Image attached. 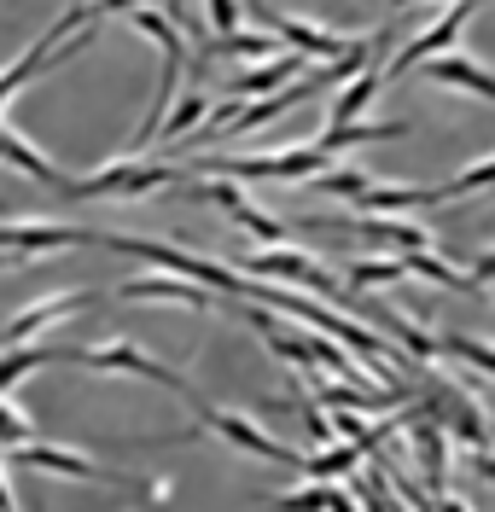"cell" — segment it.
<instances>
[{
    "label": "cell",
    "mask_w": 495,
    "mask_h": 512,
    "mask_svg": "<svg viewBox=\"0 0 495 512\" xmlns=\"http://www.w3.org/2000/svg\"><path fill=\"white\" fill-rule=\"evenodd\" d=\"M466 466H472V472L495 489V448H466Z\"/></svg>",
    "instance_id": "d590c367"
},
{
    "label": "cell",
    "mask_w": 495,
    "mask_h": 512,
    "mask_svg": "<svg viewBox=\"0 0 495 512\" xmlns=\"http://www.w3.org/2000/svg\"><path fill=\"white\" fill-rule=\"evenodd\" d=\"M123 303H181V309H216V297L210 286H198V280H181V274H140L123 286Z\"/></svg>",
    "instance_id": "4fadbf2b"
},
{
    "label": "cell",
    "mask_w": 495,
    "mask_h": 512,
    "mask_svg": "<svg viewBox=\"0 0 495 512\" xmlns=\"http://www.w3.org/2000/svg\"><path fill=\"white\" fill-rule=\"evenodd\" d=\"M210 105L216 99L210 94H181V105L164 117V134H158V146H175V140H193L198 128H204V117H210Z\"/></svg>",
    "instance_id": "4316f807"
},
{
    "label": "cell",
    "mask_w": 495,
    "mask_h": 512,
    "mask_svg": "<svg viewBox=\"0 0 495 512\" xmlns=\"http://www.w3.org/2000/svg\"><path fill=\"white\" fill-rule=\"evenodd\" d=\"M472 12H478V0H455V6H449L437 24H426L414 41H402V53H391V76H408L414 64H426V59H437V53H449V47H455V35L472 24Z\"/></svg>",
    "instance_id": "9c48e42d"
},
{
    "label": "cell",
    "mask_w": 495,
    "mask_h": 512,
    "mask_svg": "<svg viewBox=\"0 0 495 512\" xmlns=\"http://www.w3.org/2000/svg\"><path fill=\"white\" fill-rule=\"evenodd\" d=\"M396 6H414V0H396Z\"/></svg>",
    "instance_id": "b9f144b4"
},
{
    "label": "cell",
    "mask_w": 495,
    "mask_h": 512,
    "mask_svg": "<svg viewBox=\"0 0 495 512\" xmlns=\"http://www.w3.org/2000/svg\"><path fill=\"white\" fill-rule=\"evenodd\" d=\"M245 12L251 18H263V30H274L292 53H303V59H344L350 53V41L356 35H344V30H327V24H309V18H297V12H280V6H268V0H245Z\"/></svg>",
    "instance_id": "5b68a950"
},
{
    "label": "cell",
    "mask_w": 495,
    "mask_h": 512,
    "mask_svg": "<svg viewBox=\"0 0 495 512\" xmlns=\"http://www.w3.org/2000/svg\"><path fill=\"white\" fill-rule=\"evenodd\" d=\"M76 245H99V233L65 222H0V251L12 256H53V251H76Z\"/></svg>",
    "instance_id": "ba28073f"
},
{
    "label": "cell",
    "mask_w": 495,
    "mask_h": 512,
    "mask_svg": "<svg viewBox=\"0 0 495 512\" xmlns=\"http://www.w3.org/2000/svg\"><path fill=\"white\" fill-rule=\"evenodd\" d=\"M315 396H321L327 408H350V414H379V408H396V402H402V390H396V384L367 390V384H350V379H321V384H315Z\"/></svg>",
    "instance_id": "ac0fdd59"
},
{
    "label": "cell",
    "mask_w": 495,
    "mask_h": 512,
    "mask_svg": "<svg viewBox=\"0 0 495 512\" xmlns=\"http://www.w3.org/2000/svg\"><path fill=\"white\" fill-rule=\"evenodd\" d=\"M385 76H391V64H373V70H362L356 82H344V88L332 94V111H327V123H362V111L373 105V94L385 88Z\"/></svg>",
    "instance_id": "44dd1931"
},
{
    "label": "cell",
    "mask_w": 495,
    "mask_h": 512,
    "mask_svg": "<svg viewBox=\"0 0 495 512\" xmlns=\"http://www.w3.org/2000/svg\"><path fill=\"white\" fill-rule=\"evenodd\" d=\"M175 163H152V158H111L99 163L94 175L65 181V198H152V192L175 187Z\"/></svg>",
    "instance_id": "3957f363"
},
{
    "label": "cell",
    "mask_w": 495,
    "mask_h": 512,
    "mask_svg": "<svg viewBox=\"0 0 495 512\" xmlns=\"http://www.w3.org/2000/svg\"><path fill=\"white\" fill-rule=\"evenodd\" d=\"M193 414L222 437V443H233V448H245V454H257V460H274V466H286V472H303V454L297 448H286L280 437H268L257 419H245V414H233V408H210L204 396L193 402Z\"/></svg>",
    "instance_id": "8992f818"
},
{
    "label": "cell",
    "mask_w": 495,
    "mask_h": 512,
    "mask_svg": "<svg viewBox=\"0 0 495 512\" xmlns=\"http://www.w3.org/2000/svg\"><path fill=\"white\" fill-rule=\"evenodd\" d=\"M12 262H24V256H12V251H0V268H12Z\"/></svg>",
    "instance_id": "60d3db41"
},
{
    "label": "cell",
    "mask_w": 495,
    "mask_h": 512,
    "mask_svg": "<svg viewBox=\"0 0 495 512\" xmlns=\"http://www.w3.org/2000/svg\"><path fill=\"white\" fill-rule=\"evenodd\" d=\"M367 187H373V181H367L362 169H327V175L309 181V192H327V198H344V204H356Z\"/></svg>",
    "instance_id": "1f68e13d"
},
{
    "label": "cell",
    "mask_w": 495,
    "mask_h": 512,
    "mask_svg": "<svg viewBox=\"0 0 495 512\" xmlns=\"http://www.w3.org/2000/svg\"><path fill=\"white\" fill-rule=\"evenodd\" d=\"M0 512H18V501H12V489H6V478H0Z\"/></svg>",
    "instance_id": "ab89813d"
},
{
    "label": "cell",
    "mask_w": 495,
    "mask_h": 512,
    "mask_svg": "<svg viewBox=\"0 0 495 512\" xmlns=\"http://www.w3.org/2000/svg\"><path fill=\"white\" fill-rule=\"evenodd\" d=\"M443 355H461L466 367H478L484 379H495V344L472 338V332H443Z\"/></svg>",
    "instance_id": "f546056e"
},
{
    "label": "cell",
    "mask_w": 495,
    "mask_h": 512,
    "mask_svg": "<svg viewBox=\"0 0 495 512\" xmlns=\"http://www.w3.org/2000/svg\"><path fill=\"white\" fill-rule=\"evenodd\" d=\"M268 507L274 512H332V489L327 483H303V489H292V495H274Z\"/></svg>",
    "instance_id": "d6a6232c"
},
{
    "label": "cell",
    "mask_w": 495,
    "mask_h": 512,
    "mask_svg": "<svg viewBox=\"0 0 495 512\" xmlns=\"http://www.w3.org/2000/svg\"><path fill=\"white\" fill-rule=\"evenodd\" d=\"M245 274L251 280H297V286H309L315 274H321V262L309 251H297V245H268V251H257V256H245Z\"/></svg>",
    "instance_id": "9a60e30c"
},
{
    "label": "cell",
    "mask_w": 495,
    "mask_h": 512,
    "mask_svg": "<svg viewBox=\"0 0 495 512\" xmlns=\"http://www.w3.org/2000/svg\"><path fill=\"white\" fill-rule=\"evenodd\" d=\"M216 47H222V59H257V64L292 53L274 30H233V35H216Z\"/></svg>",
    "instance_id": "603a6c76"
},
{
    "label": "cell",
    "mask_w": 495,
    "mask_h": 512,
    "mask_svg": "<svg viewBox=\"0 0 495 512\" xmlns=\"http://www.w3.org/2000/svg\"><path fill=\"white\" fill-rule=\"evenodd\" d=\"M443 192V204H455V198H472V192H495V152L478 163H466L461 175H449V181H437Z\"/></svg>",
    "instance_id": "f1b7e54d"
},
{
    "label": "cell",
    "mask_w": 495,
    "mask_h": 512,
    "mask_svg": "<svg viewBox=\"0 0 495 512\" xmlns=\"http://www.w3.org/2000/svg\"><path fill=\"white\" fill-rule=\"evenodd\" d=\"M402 134H408V123H367L362 117V123H327L315 146H321L327 158H338V152H350V146H379V140H402Z\"/></svg>",
    "instance_id": "ffe728a7"
},
{
    "label": "cell",
    "mask_w": 495,
    "mask_h": 512,
    "mask_svg": "<svg viewBox=\"0 0 495 512\" xmlns=\"http://www.w3.org/2000/svg\"><path fill=\"white\" fill-rule=\"evenodd\" d=\"M99 245H111V251L123 256H140V262H152L158 274H181V280H198V286H222L233 297H245V274H233L222 262H210V256H193L181 251V245H164V239H134V233H99Z\"/></svg>",
    "instance_id": "7a4b0ae2"
},
{
    "label": "cell",
    "mask_w": 495,
    "mask_h": 512,
    "mask_svg": "<svg viewBox=\"0 0 495 512\" xmlns=\"http://www.w3.org/2000/svg\"><path fill=\"white\" fill-rule=\"evenodd\" d=\"M12 454H18V466H30V472H53V478L129 483V472H105L99 460H88V454H70V448H53V443H24V448H12Z\"/></svg>",
    "instance_id": "8fae6325"
},
{
    "label": "cell",
    "mask_w": 495,
    "mask_h": 512,
    "mask_svg": "<svg viewBox=\"0 0 495 512\" xmlns=\"http://www.w3.org/2000/svg\"><path fill=\"white\" fill-rule=\"evenodd\" d=\"M437 512H472V507H466L461 495H437Z\"/></svg>",
    "instance_id": "8d00e7d4"
},
{
    "label": "cell",
    "mask_w": 495,
    "mask_h": 512,
    "mask_svg": "<svg viewBox=\"0 0 495 512\" xmlns=\"http://www.w3.org/2000/svg\"><path fill=\"white\" fill-rule=\"evenodd\" d=\"M59 361H70V344H53V350H12V355H0V396L12 390L18 379H30V373H41V367H59Z\"/></svg>",
    "instance_id": "cb8c5ba5"
},
{
    "label": "cell",
    "mask_w": 495,
    "mask_h": 512,
    "mask_svg": "<svg viewBox=\"0 0 495 512\" xmlns=\"http://www.w3.org/2000/svg\"><path fill=\"white\" fill-rule=\"evenodd\" d=\"M88 41H94V24H88V30H82V41H76V35H65V30H59V18H53L41 41H30V47H24V53H18L12 64H0V105H6V99H12L18 88H24V82H30L35 70H47V64H65V59H76V53H82Z\"/></svg>",
    "instance_id": "52a82bcc"
},
{
    "label": "cell",
    "mask_w": 495,
    "mask_h": 512,
    "mask_svg": "<svg viewBox=\"0 0 495 512\" xmlns=\"http://www.w3.org/2000/svg\"><path fill=\"white\" fill-rule=\"evenodd\" d=\"M431 82H443V88H461V94L484 99V105H495V70H484V64L472 59L466 47H449V53H437V59L420 64Z\"/></svg>",
    "instance_id": "7c38bea8"
},
{
    "label": "cell",
    "mask_w": 495,
    "mask_h": 512,
    "mask_svg": "<svg viewBox=\"0 0 495 512\" xmlns=\"http://www.w3.org/2000/svg\"><path fill=\"white\" fill-rule=\"evenodd\" d=\"M24 443H35V425L12 402H0V448H24Z\"/></svg>",
    "instance_id": "836d02e7"
},
{
    "label": "cell",
    "mask_w": 495,
    "mask_h": 512,
    "mask_svg": "<svg viewBox=\"0 0 495 512\" xmlns=\"http://www.w3.org/2000/svg\"><path fill=\"white\" fill-rule=\"evenodd\" d=\"M239 18H245V0H204V24L216 35H233Z\"/></svg>",
    "instance_id": "e575fe53"
},
{
    "label": "cell",
    "mask_w": 495,
    "mask_h": 512,
    "mask_svg": "<svg viewBox=\"0 0 495 512\" xmlns=\"http://www.w3.org/2000/svg\"><path fill=\"white\" fill-rule=\"evenodd\" d=\"M344 280H350L356 291L396 286V280H408V256H356V262L344 268Z\"/></svg>",
    "instance_id": "484cf974"
},
{
    "label": "cell",
    "mask_w": 495,
    "mask_h": 512,
    "mask_svg": "<svg viewBox=\"0 0 495 512\" xmlns=\"http://www.w3.org/2000/svg\"><path fill=\"white\" fill-rule=\"evenodd\" d=\"M164 12L175 18V24H181V30H187V0H164Z\"/></svg>",
    "instance_id": "74e56055"
},
{
    "label": "cell",
    "mask_w": 495,
    "mask_h": 512,
    "mask_svg": "<svg viewBox=\"0 0 495 512\" xmlns=\"http://www.w3.org/2000/svg\"><path fill=\"white\" fill-rule=\"evenodd\" d=\"M309 70H303V53H286V59H268V64H251L245 76H233V88L228 94H239V99H251V94H286L292 82H303Z\"/></svg>",
    "instance_id": "e0dca14e"
},
{
    "label": "cell",
    "mask_w": 495,
    "mask_h": 512,
    "mask_svg": "<svg viewBox=\"0 0 495 512\" xmlns=\"http://www.w3.org/2000/svg\"><path fill=\"white\" fill-rule=\"evenodd\" d=\"M367 239H379V245H391L396 256H414V251H437V233H426L420 222H408V216H362L356 222Z\"/></svg>",
    "instance_id": "d6986e66"
},
{
    "label": "cell",
    "mask_w": 495,
    "mask_h": 512,
    "mask_svg": "<svg viewBox=\"0 0 495 512\" xmlns=\"http://www.w3.org/2000/svg\"><path fill=\"white\" fill-rule=\"evenodd\" d=\"M426 414L455 437L461 448H495V437H490V414L472 402V396H455V390H437L426 402Z\"/></svg>",
    "instance_id": "30bf717a"
},
{
    "label": "cell",
    "mask_w": 495,
    "mask_h": 512,
    "mask_svg": "<svg viewBox=\"0 0 495 512\" xmlns=\"http://www.w3.org/2000/svg\"><path fill=\"white\" fill-rule=\"evenodd\" d=\"M88 303H94L88 291H59V297H47V303H30V309H18V315L0 326V344H24V338H35V332L70 320L76 309H88Z\"/></svg>",
    "instance_id": "5bb4252c"
},
{
    "label": "cell",
    "mask_w": 495,
    "mask_h": 512,
    "mask_svg": "<svg viewBox=\"0 0 495 512\" xmlns=\"http://www.w3.org/2000/svg\"><path fill=\"white\" fill-rule=\"evenodd\" d=\"M332 512H362V507H356V501H350L344 489H332Z\"/></svg>",
    "instance_id": "f35d334b"
},
{
    "label": "cell",
    "mask_w": 495,
    "mask_h": 512,
    "mask_svg": "<svg viewBox=\"0 0 495 512\" xmlns=\"http://www.w3.org/2000/svg\"><path fill=\"white\" fill-rule=\"evenodd\" d=\"M70 367H88V373H134V379H152L175 390L181 402H198V390L175 367H164L158 355H146L140 344H82V350H70Z\"/></svg>",
    "instance_id": "277c9868"
},
{
    "label": "cell",
    "mask_w": 495,
    "mask_h": 512,
    "mask_svg": "<svg viewBox=\"0 0 495 512\" xmlns=\"http://www.w3.org/2000/svg\"><path fill=\"white\" fill-rule=\"evenodd\" d=\"M198 175H228V181H315L327 175V152L315 140H292V146H274V152H204Z\"/></svg>",
    "instance_id": "6da1fadb"
},
{
    "label": "cell",
    "mask_w": 495,
    "mask_h": 512,
    "mask_svg": "<svg viewBox=\"0 0 495 512\" xmlns=\"http://www.w3.org/2000/svg\"><path fill=\"white\" fill-rule=\"evenodd\" d=\"M431 204H443L437 187H385V181H373L356 198V216H408V210H431Z\"/></svg>",
    "instance_id": "2e32d148"
},
{
    "label": "cell",
    "mask_w": 495,
    "mask_h": 512,
    "mask_svg": "<svg viewBox=\"0 0 495 512\" xmlns=\"http://www.w3.org/2000/svg\"><path fill=\"white\" fill-rule=\"evenodd\" d=\"M408 280H431V286H449V291H478L472 268H455V262H443L437 251H414L408 256Z\"/></svg>",
    "instance_id": "d4e9b609"
},
{
    "label": "cell",
    "mask_w": 495,
    "mask_h": 512,
    "mask_svg": "<svg viewBox=\"0 0 495 512\" xmlns=\"http://www.w3.org/2000/svg\"><path fill=\"white\" fill-rule=\"evenodd\" d=\"M0 163H6V169H18V175H30V181H41V187H53V192H65V181H70V175H59V169L41 158L35 146H24L12 128H0Z\"/></svg>",
    "instance_id": "7402d4cb"
},
{
    "label": "cell",
    "mask_w": 495,
    "mask_h": 512,
    "mask_svg": "<svg viewBox=\"0 0 495 512\" xmlns=\"http://www.w3.org/2000/svg\"><path fill=\"white\" fill-rule=\"evenodd\" d=\"M228 222L245 227V233H257V239H268V245H274V239H286V222H280V216H268V210H257L251 198H239V204H233Z\"/></svg>",
    "instance_id": "4dcf8cb0"
},
{
    "label": "cell",
    "mask_w": 495,
    "mask_h": 512,
    "mask_svg": "<svg viewBox=\"0 0 495 512\" xmlns=\"http://www.w3.org/2000/svg\"><path fill=\"white\" fill-rule=\"evenodd\" d=\"M356 460H362V448H356V443L315 448V454H303V478H309V483H332V478H344Z\"/></svg>",
    "instance_id": "83f0119b"
}]
</instances>
